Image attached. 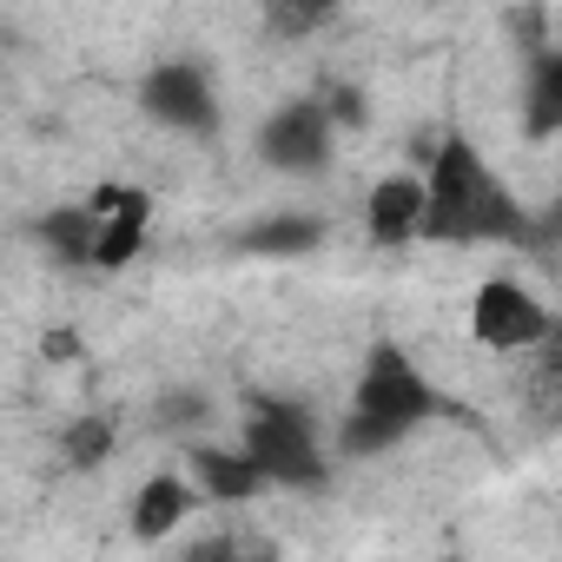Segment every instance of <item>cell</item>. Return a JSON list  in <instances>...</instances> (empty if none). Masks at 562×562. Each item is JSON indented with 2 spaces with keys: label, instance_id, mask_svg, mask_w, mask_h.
<instances>
[{
  "label": "cell",
  "instance_id": "obj_9",
  "mask_svg": "<svg viewBox=\"0 0 562 562\" xmlns=\"http://www.w3.org/2000/svg\"><path fill=\"white\" fill-rule=\"evenodd\" d=\"M417 232H424V179H417V166H391L364 192V238L378 251H404V245H417Z\"/></svg>",
  "mask_w": 562,
  "mask_h": 562
},
{
  "label": "cell",
  "instance_id": "obj_15",
  "mask_svg": "<svg viewBox=\"0 0 562 562\" xmlns=\"http://www.w3.org/2000/svg\"><path fill=\"white\" fill-rule=\"evenodd\" d=\"M212 424H218V404H212L199 384H172V391H159L153 411H146V430H153V437H179V443L212 437Z\"/></svg>",
  "mask_w": 562,
  "mask_h": 562
},
{
  "label": "cell",
  "instance_id": "obj_18",
  "mask_svg": "<svg viewBox=\"0 0 562 562\" xmlns=\"http://www.w3.org/2000/svg\"><path fill=\"white\" fill-rule=\"evenodd\" d=\"M443 562H463V555H443Z\"/></svg>",
  "mask_w": 562,
  "mask_h": 562
},
{
  "label": "cell",
  "instance_id": "obj_8",
  "mask_svg": "<svg viewBox=\"0 0 562 562\" xmlns=\"http://www.w3.org/2000/svg\"><path fill=\"white\" fill-rule=\"evenodd\" d=\"M199 509H205V503H199V490L186 483V470L166 463V470L139 476V490H133V503H126V529H133V542L159 549V542L186 536V522H192Z\"/></svg>",
  "mask_w": 562,
  "mask_h": 562
},
{
  "label": "cell",
  "instance_id": "obj_1",
  "mask_svg": "<svg viewBox=\"0 0 562 562\" xmlns=\"http://www.w3.org/2000/svg\"><path fill=\"white\" fill-rule=\"evenodd\" d=\"M424 232L417 245H536V225H529V205L516 199V186L496 172V159L463 133L450 126L430 159H424Z\"/></svg>",
  "mask_w": 562,
  "mask_h": 562
},
{
  "label": "cell",
  "instance_id": "obj_10",
  "mask_svg": "<svg viewBox=\"0 0 562 562\" xmlns=\"http://www.w3.org/2000/svg\"><path fill=\"white\" fill-rule=\"evenodd\" d=\"M186 483L199 490V503L205 509H238V503H258L265 496V483H258V470L232 450V443H212V437H199V443H186Z\"/></svg>",
  "mask_w": 562,
  "mask_h": 562
},
{
  "label": "cell",
  "instance_id": "obj_16",
  "mask_svg": "<svg viewBox=\"0 0 562 562\" xmlns=\"http://www.w3.org/2000/svg\"><path fill=\"white\" fill-rule=\"evenodd\" d=\"M113 450H120V424L113 417H74L60 430V463L74 476H93L100 463H113Z\"/></svg>",
  "mask_w": 562,
  "mask_h": 562
},
{
  "label": "cell",
  "instance_id": "obj_11",
  "mask_svg": "<svg viewBox=\"0 0 562 562\" xmlns=\"http://www.w3.org/2000/svg\"><path fill=\"white\" fill-rule=\"evenodd\" d=\"M34 245H41L60 271H87V258H93V205H87V199L47 205V212L34 218Z\"/></svg>",
  "mask_w": 562,
  "mask_h": 562
},
{
  "label": "cell",
  "instance_id": "obj_6",
  "mask_svg": "<svg viewBox=\"0 0 562 562\" xmlns=\"http://www.w3.org/2000/svg\"><path fill=\"white\" fill-rule=\"evenodd\" d=\"M251 146H258L265 172H278V179H325L338 159V126L325 120L318 93H292L258 120Z\"/></svg>",
  "mask_w": 562,
  "mask_h": 562
},
{
  "label": "cell",
  "instance_id": "obj_3",
  "mask_svg": "<svg viewBox=\"0 0 562 562\" xmlns=\"http://www.w3.org/2000/svg\"><path fill=\"white\" fill-rule=\"evenodd\" d=\"M232 450L258 470L265 490H292V496H325L331 470H338L331 430L318 424V411L305 397H285V391H251L245 397Z\"/></svg>",
  "mask_w": 562,
  "mask_h": 562
},
{
  "label": "cell",
  "instance_id": "obj_13",
  "mask_svg": "<svg viewBox=\"0 0 562 562\" xmlns=\"http://www.w3.org/2000/svg\"><path fill=\"white\" fill-rule=\"evenodd\" d=\"M522 126L529 139H555L562 126V47H529V80H522Z\"/></svg>",
  "mask_w": 562,
  "mask_h": 562
},
{
  "label": "cell",
  "instance_id": "obj_5",
  "mask_svg": "<svg viewBox=\"0 0 562 562\" xmlns=\"http://www.w3.org/2000/svg\"><path fill=\"white\" fill-rule=\"evenodd\" d=\"M470 338L496 358H529L555 338V312L549 299L516 271H490L483 285L470 292Z\"/></svg>",
  "mask_w": 562,
  "mask_h": 562
},
{
  "label": "cell",
  "instance_id": "obj_7",
  "mask_svg": "<svg viewBox=\"0 0 562 562\" xmlns=\"http://www.w3.org/2000/svg\"><path fill=\"white\" fill-rule=\"evenodd\" d=\"M87 205H93V258H87V271H126L153 238V192L126 186V179H106V186L87 192Z\"/></svg>",
  "mask_w": 562,
  "mask_h": 562
},
{
  "label": "cell",
  "instance_id": "obj_14",
  "mask_svg": "<svg viewBox=\"0 0 562 562\" xmlns=\"http://www.w3.org/2000/svg\"><path fill=\"white\" fill-rule=\"evenodd\" d=\"M179 562H285L271 529H251V522H225V529H199Z\"/></svg>",
  "mask_w": 562,
  "mask_h": 562
},
{
  "label": "cell",
  "instance_id": "obj_17",
  "mask_svg": "<svg viewBox=\"0 0 562 562\" xmlns=\"http://www.w3.org/2000/svg\"><path fill=\"white\" fill-rule=\"evenodd\" d=\"M325 21H331V14H318V8H299V14H292V8H271V27H278V34H292V41L312 34V27H325Z\"/></svg>",
  "mask_w": 562,
  "mask_h": 562
},
{
  "label": "cell",
  "instance_id": "obj_4",
  "mask_svg": "<svg viewBox=\"0 0 562 562\" xmlns=\"http://www.w3.org/2000/svg\"><path fill=\"white\" fill-rule=\"evenodd\" d=\"M139 120H153L159 133H179V139H218L225 133V93L212 80V67L199 54H166L139 74Z\"/></svg>",
  "mask_w": 562,
  "mask_h": 562
},
{
  "label": "cell",
  "instance_id": "obj_12",
  "mask_svg": "<svg viewBox=\"0 0 562 562\" xmlns=\"http://www.w3.org/2000/svg\"><path fill=\"white\" fill-rule=\"evenodd\" d=\"M238 245L251 258H305V251L325 245V218L318 212H265L258 225L238 232Z\"/></svg>",
  "mask_w": 562,
  "mask_h": 562
},
{
  "label": "cell",
  "instance_id": "obj_2",
  "mask_svg": "<svg viewBox=\"0 0 562 562\" xmlns=\"http://www.w3.org/2000/svg\"><path fill=\"white\" fill-rule=\"evenodd\" d=\"M437 417H450V397L437 391V378L397 338H371L358 371H351V397H345V417L331 430V457L378 463V457L404 450L417 430H430Z\"/></svg>",
  "mask_w": 562,
  "mask_h": 562
}]
</instances>
